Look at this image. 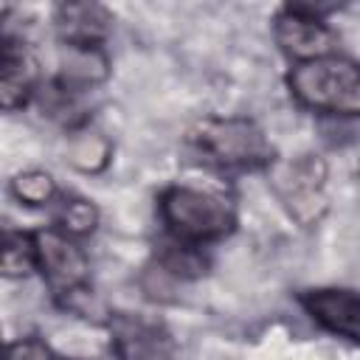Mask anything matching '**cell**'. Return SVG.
<instances>
[{
	"instance_id": "cell-9",
	"label": "cell",
	"mask_w": 360,
	"mask_h": 360,
	"mask_svg": "<svg viewBox=\"0 0 360 360\" xmlns=\"http://www.w3.org/2000/svg\"><path fill=\"white\" fill-rule=\"evenodd\" d=\"M53 22L65 45L101 48L112 20H110V11L98 3H62L56 8Z\"/></svg>"
},
{
	"instance_id": "cell-12",
	"label": "cell",
	"mask_w": 360,
	"mask_h": 360,
	"mask_svg": "<svg viewBox=\"0 0 360 360\" xmlns=\"http://www.w3.org/2000/svg\"><path fill=\"white\" fill-rule=\"evenodd\" d=\"M110 155H112L110 141L101 132H93V129L76 132L68 143V163L76 166L79 172H90V174L101 172L110 163Z\"/></svg>"
},
{
	"instance_id": "cell-4",
	"label": "cell",
	"mask_w": 360,
	"mask_h": 360,
	"mask_svg": "<svg viewBox=\"0 0 360 360\" xmlns=\"http://www.w3.org/2000/svg\"><path fill=\"white\" fill-rule=\"evenodd\" d=\"M323 180L326 163L318 155H301L292 160L270 163V186L301 225H309L323 214Z\"/></svg>"
},
{
	"instance_id": "cell-13",
	"label": "cell",
	"mask_w": 360,
	"mask_h": 360,
	"mask_svg": "<svg viewBox=\"0 0 360 360\" xmlns=\"http://www.w3.org/2000/svg\"><path fill=\"white\" fill-rule=\"evenodd\" d=\"M37 267V242L34 233L6 231L3 242V276L6 278H22Z\"/></svg>"
},
{
	"instance_id": "cell-15",
	"label": "cell",
	"mask_w": 360,
	"mask_h": 360,
	"mask_svg": "<svg viewBox=\"0 0 360 360\" xmlns=\"http://www.w3.org/2000/svg\"><path fill=\"white\" fill-rule=\"evenodd\" d=\"M11 194L25 202V205H48L56 194V186H53V177L48 172H22L11 180Z\"/></svg>"
},
{
	"instance_id": "cell-2",
	"label": "cell",
	"mask_w": 360,
	"mask_h": 360,
	"mask_svg": "<svg viewBox=\"0 0 360 360\" xmlns=\"http://www.w3.org/2000/svg\"><path fill=\"white\" fill-rule=\"evenodd\" d=\"M160 219L166 222L169 233L186 245H202L222 239L233 231L236 214L233 205L208 188L194 186H172L160 194Z\"/></svg>"
},
{
	"instance_id": "cell-1",
	"label": "cell",
	"mask_w": 360,
	"mask_h": 360,
	"mask_svg": "<svg viewBox=\"0 0 360 360\" xmlns=\"http://www.w3.org/2000/svg\"><path fill=\"white\" fill-rule=\"evenodd\" d=\"M287 84L309 110L329 115H360V65L346 56L329 53L301 62L290 70Z\"/></svg>"
},
{
	"instance_id": "cell-8",
	"label": "cell",
	"mask_w": 360,
	"mask_h": 360,
	"mask_svg": "<svg viewBox=\"0 0 360 360\" xmlns=\"http://www.w3.org/2000/svg\"><path fill=\"white\" fill-rule=\"evenodd\" d=\"M112 346L121 360H163L169 354V335L143 318L118 315L110 321Z\"/></svg>"
},
{
	"instance_id": "cell-17",
	"label": "cell",
	"mask_w": 360,
	"mask_h": 360,
	"mask_svg": "<svg viewBox=\"0 0 360 360\" xmlns=\"http://www.w3.org/2000/svg\"><path fill=\"white\" fill-rule=\"evenodd\" d=\"M6 360H56V357L51 354V349H48L42 340H37V338H22V340H14V343L8 346Z\"/></svg>"
},
{
	"instance_id": "cell-6",
	"label": "cell",
	"mask_w": 360,
	"mask_h": 360,
	"mask_svg": "<svg viewBox=\"0 0 360 360\" xmlns=\"http://www.w3.org/2000/svg\"><path fill=\"white\" fill-rule=\"evenodd\" d=\"M273 31H276V42L281 45V51L287 56L298 59V65L329 56L332 45H335V37L323 25V20L309 17V14L298 11L295 6H284L278 11Z\"/></svg>"
},
{
	"instance_id": "cell-3",
	"label": "cell",
	"mask_w": 360,
	"mask_h": 360,
	"mask_svg": "<svg viewBox=\"0 0 360 360\" xmlns=\"http://www.w3.org/2000/svg\"><path fill=\"white\" fill-rule=\"evenodd\" d=\"M188 141L202 160L225 169H256L273 163V149L250 118H202L191 127Z\"/></svg>"
},
{
	"instance_id": "cell-11",
	"label": "cell",
	"mask_w": 360,
	"mask_h": 360,
	"mask_svg": "<svg viewBox=\"0 0 360 360\" xmlns=\"http://www.w3.org/2000/svg\"><path fill=\"white\" fill-rule=\"evenodd\" d=\"M34 87V62L25 53L22 45L14 39L3 42V56H0V101L6 110H17L28 101Z\"/></svg>"
},
{
	"instance_id": "cell-7",
	"label": "cell",
	"mask_w": 360,
	"mask_h": 360,
	"mask_svg": "<svg viewBox=\"0 0 360 360\" xmlns=\"http://www.w3.org/2000/svg\"><path fill=\"white\" fill-rule=\"evenodd\" d=\"M304 309L326 332L360 343V292L340 287H321L301 295Z\"/></svg>"
},
{
	"instance_id": "cell-5",
	"label": "cell",
	"mask_w": 360,
	"mask_h": 360,
	"mask_svg": "<svg viewBox=\"0 0 360 360\" xmlns=\"http://www.w3.org/2000/svg\"><path fill=\"white\" fill-rule=\"evenodd\" d=\"M34 242H37V267L42 270V276L56 292L65 295L84 287L90 264L84 250L68 233L48 228V231H37Z\"/></svg>"
},
{
	"instance_id": "cell-16",
	"label": "cell",
	"mask_w": 360,
	"mask_h": 360,
	"mask_svg": "<svg viewBox=\"0 0 360 360\" xmlns=\"http://www.w3.org/2000/svg\"><path fill=\"white\" fill-rule=\"evenodd\" d=\"M160 267L177 278H194L205 270V259L200 256L197 245H186L174 239V245H166V250L160 253Z\"/></svg>"
},
{
	"instance_id": "cell-10",
	"label": "cell",
	"mask_w": 360,
	"mask_h": 360,
	"mask_svg": "<svg viewBox=\"0 0 360 360\" xmlns=\"http://www.w3.org/2000/svg\"><path fill=\"white\" fill-rule=\"evenodd\" d=\"M110 73L107 56L101 48L87 45H65L59 56V87L68 93L87 90L98 82H104Z\"/></svg>"
},
{
	"instance_id": "cell-14",
	"label": "cell",
	"mask_w": 360,
	"mask_h": 360,
	"mask_svg": "<svg viewBox=\"0 0 360 360\" xmlns=\"http://www.w3.org/2000/svg\"><path fill=\"white\" fill-rule=\"evenodd\" d=\"M56 222H59V231L68 233L70 239L73 236H87L96 231L98 225V211L90 200H82V197H70L59 205L56 211Z\"/></svg>"
}]
</instances>
